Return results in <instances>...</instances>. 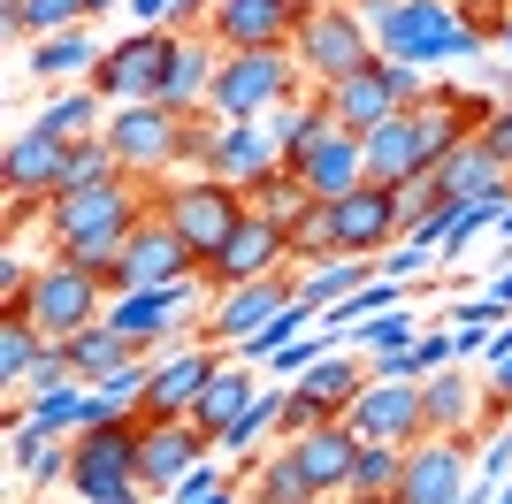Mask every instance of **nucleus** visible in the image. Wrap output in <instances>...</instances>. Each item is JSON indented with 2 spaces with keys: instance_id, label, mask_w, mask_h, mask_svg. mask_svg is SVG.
<instances>
[{
  "instance_id": "1",
  "label": "nucleus",
  "mask_w": 512,
  "mask_h": 504,
  "mask_svg": "<svg viewBox=\"0 0 512 504\" xmlns=\"http://www.w3.org/2000/svg\"><path fill=\"white\" fill-rule=\"evenodd\" d=\"M153 214V184H92V191H54L39 207V230H46V260H77V268L107 275L115 252L130 245V230Z\"/></svg>"
},
{
  "instance_id": "2",
  "label": "nucleus",
  "mask_w": 512,
  "mask_h": 504,
  "mask_svg": "<svg viewBox=\"0 0 512 504\" xmlns=\"http://www.w3.org/2000/svg\"><path fill=\"white\" fill-rule=\"evenodd\" d=\"M375 54L383 62H413V69H436V62H474V54H490L497 31L490 23L467 16V0H383L375 16Z\"/></svg>"
},
{
  "instance_id": "3",
  "label": "nucleus",
  "mask_w": 512,
  "mask_h": 504,
  "mask_svg": "<svg viewBox=\"0 0 512 504\" xmlns=\"http://www.w3.org/2000/svg\"><path fill=\"white\" fill-rule=\"evenodd\" d=\"M291 62H299L306 92H337L344 77H360L375 62V31H367L360 8L344 0H306L299 31H291Z\"/></svg>"
},
{
  "instance_id": "4",
  "label": "nucleus",
  "mask_w": 512,
  "mask_h": 504,
  "mask_svg": "<svg viewBox=\"0 0 512 504\" xmlns=\"http://www.w3.org/2000/svg\"><path fill=\"white\" fill-rule=\"evenodd\" d=\"M153 214H161V222L184 237V252L207 268L214 252L245 230L253 207H245V191L222 184V176H169V184H153Z\"/></svg>"
},
{
  "instance_id": "5",
  "label": "nucleus",
  "mask_w": 512,
  "mask_h": 504,
  "mask_svg": "<svg viewBox=\"0 0 512 504\" xmlns=\"http://www.w3.org/2000/svg\"><path fill=\"white\" fill-rule=\"evenodd\" d=\"M100 138L115 146V161H123L130 184H169V176H184V115L161 107V100L115 107Z\"/></svg>"
},
{
  "instance_id": "6",
  "label": "nucleus",
  "mask_w": 512,
  "mask_h": 504,
  "mask_svg": "<svg viewBox=\"0 0 512 504\" xmlns=\"http://www.w3.org/2000/svg\"><path fill=\"white\" fill-rule=\"evenodd\" d=\"M299 92H306V77H299V62H291V46H268V54H222L207 107L222 123H260L268 107L299 100Z\"/></svg>"
},
{
  "instance_id": "7",
  "label": "nucleus",
  "mask_w": 512,
  "mask_h": 504,
  "mask_svg": "<svg viewBox=\"0 0 512 504\" xmlns=\"http://www.w3.org/2000/svg\"><path fill=\"white\" fill-rule=\"evenodd\" d=\"M138 428H146V420H123V428H77L69 497H77V504H146V482H138Z\"/></svg>"
},
{
  "instance_id": "8",
  "label": "nucleus",
  "mask_w": 512,
  "mask_h": 504,
  "mask_svg": "<svg viewBox=\"0 0 512 504\" xmlns=\"http://www.w3.org/2000/svg\"><path fill=\"white\" fill-rule=\"evenodd\" d=\"M16 314H31V329L46 344H69L77 329L107 321V275L77 268V260H39V283H31V298H23Z\"/></svg>"
},
{
  "instance_id": "9",
  "label": "nucleus",
  "mask_w": 512,
  "mask_h": 504,
  "mask_svg": "<svg viewBox=\"0 0 512 504\" xmlns=\"http://www.w3.org/2000/svg\"><path fill=\"white\" fill-rule=\"evenodd\" d=\"M192 306H214L199 275L153 283V291H115L107 298V329H123L138 352H169V344H184V314H192Z\"/></svg>"
},
{
  "instance_id": "10",
  "label": "nucleus",
  "mask_w": 512,
  "mask_h": 504,
  "mask_svg": "<svg viewBox=\"0 0 512 504\" xmlns=\"http://www.w3.org/2000/svg\"><path fill=\"white\" fill-rule=\"evenodd\" d=\"M482 443H490V428H474V436H421L406 451V474H398V504H467Z\"/></svg>"
},
{
  "instance_id": "11",
  "label": "nucleus",
  "mask_w": 512,
  "mask_h": 504,
  "mask_svg": "<svg viewBox=\"0 0 512 504\" xmlns=\"http://www.w3.org/2000/svg\"><path fill=\"white\" fill-rule=\"evenodd\" d=\"M169 62H176V31H123V39H107L100 69H92V92H100L107 107L161 100Z\"/></svg>"
},
{
  "instance_id": "12",
  "label": "nucleus",
  "mask_w": 512,
  "mask_h": 504,
  "mask_svg": "<svg viewBox=\"0 0 512 504\" xmlns=\"http://www.w3.org/2000/svg\"><path fill=\"white\" fill-rule=\"evenodd\" d=\"M283 268H291V230L268 214H245V230L199 268V283H207V298H222V291H245V283H268Z\"/></svg>"
},
{
  "instance_id": "13",
  "label": "nucleus",
  "mask_w": 512,
  "mask_h": 504,
  "mask_svg": "<svg viewBox=\"0 0 512 504\" xmlns=\"http://www.w3.org/2000/svg\"><path fill=\"white\" fill-rule=\"evenodd\" d=\"M214 367H222V352H214L207 336H184V344H169V352H153V382H146L138 420H192V405L214 382Z\"/></svg>"
},
{
  "instance_id": "14",
  "label": "nucleus",
  "mask_w": 512,
  "mask_h": 504,
  "mask_svg": "<svg viewBox=\"0 0 512 504\" xmlns=\"http://www.w3.org/2000/svg\"><path fill=\"white\" fill-rule=\"evenodd\" d=\"M344 420H352V436L360 443H421L428 420H421V382L413 375H367V390L352 405H344Z\"/></svg>"
},
{
  "instance_id": "15",
  "label": "nucleus",
  "mask_w": 512,
  "mask_h": 504,
  "mask_svg": "<svg viewBox=\"0 0 512 504\" xmlns=\"http://www.w3.org/2000/svg\"><path fill=\"white\" fill-rule=\"evenodd\" d=\"M184 275H199V260L184 252V237H176L161 214H146V222L130 230V245L115 252V268H107V298L115 291H153V283H184Z\"/></svg>"
},
{
  "instance_id": "16",
  "label": "nucleus",
  "mask_w": 512,
  "mask_h": 504,
  "mask_svg": "<svg viewBox=\"0 0 512 504\" xmlns=\"http://www.w3.org/2000/svg\"><path fill=\"white\" fill-rule=\"evenodd\" d=\"M299 16H306V0H214L207 39L222 54H268V46H291Z\"/></svg>"
},
{
  "instance_id": "17",
  "label": "nucleus",
  "mask_w": 512,
  "mask_h": 504,
  "mask_svg": "<svg viewBox=\"0 0 512 504\" xmlns=\"http://www.w3.org/2000/svg\"><path fill=\"white\" fill-rule=\"evenodd\" d=\"M467 367H474V359H451V367L421 375V420H428V436H474L482 413H497L490 382L467 375Z\"/></svg>"
},
{
  "instance_id": "18",
  "label": "nucleus",
  "mask_w": 512,
  "mask_h": 504,
  "mask_svg": "<svg viewBox=\"0 0 512 504\" xmlns=\"http://www.w3.org/2000/svg\"><path fill=\"white\" fill-rule=\"evenodd\" d=\"M214 459V436L199 428V420H146L138 428V482L161 497V489H176L192 466Z\"/></svg>"
},
{
  "instance_id": "19",
  "label": "nucleus",
  "mask_w": 512,
  "mask_h": 504,
  "mask_svg": "<svg viewBox=\"0 0 512 504\" xmlns=\"http://www.w3.org/2000/svg\"><path fill=\"white\" fill-rule=\"evenodd\" d=\"M329 222H337V252H367V260L406 237V214H398V191L390 184H360L344 199H329Z\"/></svg>"
},
{
  "instance_id": "20",
  "label": "nucleus",
  "mask_w": 512,
  "mask_h": 504,
  "mask_svg": "<svg viewBox=\"0 0 512 504\" xmlns=\"http://www.w3.org/2000/svg\"><path fill=\"white\" fill-rule=\"evenodd\" d=\"M62 184H69V146H62V138H46L39 123L16 130V138H8V153H0V191H8V199L46 207Z\"/></svg>"
},
{
  "instance_id": "21",
  "label": "nucleus",
  "mask_w": 512,
  "mask_h": 504,
  "mask_svg": "<svg viewBox=\"0 0 512 504\" xmlns=\"http://www.w3.org/2000/svg\"><path fill=\"white\" fill-rule=\"evenodd\" d=\"M291 298H299V291H291V268L268 275V283H245V291H222V298H214V314L199 321V336H207L214 352H237V344H245L253 329H268Z\"/></svg>"
},
{
  "instance_id": "22",
  "label": "nucleus",
  "mask_w": 512,
  "mask_h": 504,
  "mask_svg": "<svg viewBox=\"0 0 512 504\" xmlns=\"http://www.w3.org/2000/svg\"><path fill=\"white\" fill-rule=\"evenodd\" d=\"M360 153H367V184H390V191L436 168V153H428V130H421V115H413V107H398L390 123H375V130L360 138Z\"/></svg>"
},
{
  "instance_id": "23",
  "label": "nucleus",
  "mask_w": 512,
  "mask_h": 504,
  "mask_svg": "<svg viewBox=\"0 0 512 504\" xmlns=\"http://www.w3.org/2000/svg\"><path fill=\"white\" fill-rule=\"evenodd\" d=\"M291 168H299V184L314 191V199H344V191H360V184H367L360 130H321V138H314Z\"/></svg>"
},
{
  "instance_id": "24",
  "label": "nucleus",
  "mask_w": 512,
  "mask_h": 504,
  "mask_svg": "<svg viewBox=\"0 0 512 504\" xmlns=\"http://www.w3.org/2000/svg\"><path fill=\"white\" fill-rule=\"evenodd\" d=\"M436 176H444L451 199H482V207H497V214L512 207V168L482 146V130H474V138H459V146L436 161Z\"/></svg>"
},
{
  "instance_id": "25",
  "label": "nucleus",
  "mask_w": 512,
  "mask_h": 504,
  "mask_svg": "<svg viewBox=\"0 0 512 504\" xmlns=\"http://www.w3.org/2000/svg\"><path fill=\"white\" fill-rule=\"evenodd\" d=\"M291 459L306 466V482H314L321 504H337L344 482H352V459H360V436H352V420H329L314 436H291Z\"/></svg>"
},
{
  "instance_id": "26",
  "label": "nucleus",
  "mask_w": 512,
  "mask_h": 504,
  "mask_svg": "<svg viewBox=\"0 0 512 504\" xmlns=\"http://www.w3.org/2000/svg\"><path fill=\"white\" fill-rule=\"evenodd\" d=\"M276 168H291V161H283V146H276V130H268V123H222V146H214L207 176L253 191L260 176H276Z\"/></svg>"
},
{
  "instance_id": "27",
  "label": "nucleus",
  "mask_w": 512,
  "mask_h": 504,
  "mask_svg": "<svg viewBox=\"0 0 512 504\" xmlns=\"http://www.w3.org/2000/svg\"><path fill=\"white\" fill-rule=\"evenodd\" d=\"M321 100H329V115H337V130H360V138H367L375 123H390V115H398V92H390L383 54H375L360 77H344L337 92H321Z\"/></svg>"
},
{
  "instance_id": "28",
  "label": "nucleus",
  "mask_w": 512,
  "mask_h": 504,
  "mask_svg": "<svg viewBox=\"0 0 512 504\" xmlns=\"http://www.w3.org/2000/svg\"><path fill=\"white\" fill-rule=\"evenodd\" d=\"M214 69H222V46H214L207 31H176V62H169V84H161V107H176V115L207 107Z\"/></svg>"
},
{
  "instance_id": "29",
  "label": "nucleus",
  "mask_w": 512,
  "mask_h": 504,
  "mask_svg": "<svg viewBox=\"0 0 512 504\" xmlns=\"http://www.w3.org/2000/svg\"><path fill=\"white\" fill-rule=\"evenodd\" d=\"M107 46L92 39V23H77V31H54V39H31V77L39 84H92V69H100Z\"/></svg>"
},
{
  "instance_id": "30",
  "label": "nucleus",
  "mask_w": 512,
  "mask_h": 504,
  "mask_svg": "<svg viewBox=\"0 0 512 504\" xmlns=\"http://www.w3.org/2000/svg\"><path fill=\"white\" fill-rule=\"evenodd\" d=\"M260 398V367H245V359H222V367H214V382H207V390H199V405H192V420H199V428H207V436L214 443H222V428H230V420L237 413H245V405H253Z\"/></svg>"
},
{
  "instance_id": "31",
  "label": "nucleus",
  "mask_w": 512,
  "mask_h": 504,
  "mask_svg": "<svg viewBox=\"0 0 512 504\" xmlns=\"http://www.w3.org/2000/svg\"><path fill=\"white\" fill-rule=\"evenodd\" d=\"M107 115H115V107H107L92 84H62L31 123H39L46 138H62V146H85V138H100V130H107Z\"/></svg>"
},
{
  "instance_id": "32",
  "label": "nucleus",
  "mask_w": 512,
  "mask_h": 504,
  "mask_svg": "<svg viewBox=\"0 0 512 504\" xmlns=\"http://www.w3.org/2000/svg\"><path fill=\"white\" fill-rule=\"evenodd\" d=\"M375 283V260L367 252H329V260H314V268H291V291L306 298V306H337V298H352V291H367Z\"/></svg>"
},
{
  "instance_id": "33",
  "label": "nucleus",
  "mask_w": 512,
  "mask_h": 504,
  "mask_svg": "<svg viewBox=\"0 0 512 504\" xmlns=\"http://www.w3.org/2000/svg\"><path fill=\"white\" fill-rule=\"evenodd\" d=\"M62 359H69V375H77V382H107L115 367H130V359H146V352H138L123 329L92 321V329H77V336L62 344Z\"/></svg>"
},
{
  "instance_id": "34",
  "label": "nucleus",
  "mask_w": 512,
  "mask_h": 504,
  "mask_svg": "<svg viewBox=\"0 0 512 504\" xmlns=\"http://www.w3.org/2000/svg\"><path fill=\"white\" fill-rule=\"evenodd\" d=\"M92 23V0H0V31L8 39H54Z\"/></svg>"
},
{
  "instance_id": "35",
  "label": "nucleus",
  "mask_w": 512,
  "mask_h": 504,
  "mask_svg": "<svg viewBox=\"0 0 512 504\" xmlns=\"http://www.w3.org/2000/svg\"><path fill=\"white\" fill-rule=\"evenodd\" d=\"M85 398H92V382L46 390V398L16 405V413H8V428H31V436H77V428H85Z\"/></svg>"
},
{
  "instance_id": "36",
  "label": "nucleus",
  "mask_w": 512,
  "mask_h": 504,
  "mask_svg": "<svg viewBox=\"0 0 512 504\" xmlns=\"http://www.w3.org/2000/svg\"><path fill=\"white\" fill-rule=\"evenodd\" d=\"M283 390H291V382H260V398L245 405L230 428H222V443H214V451H230V459H253L260 443H268V428H283Z\"/></svg>"
},
{
  "instance_id": "37",
  "label": "nucleus",
  "mask_w": 512,
  "mask_h": 504,
  "mask_svg": "<svg viewBox=\"0 0 512 504\" xmlns=\"http://www.w3.org/2000/svg\"><path fill=\"white\" fill-rule=\"evenodd\" d=\"M245 504H321L314 482H306V466L291 459V443H283V451H268V459L253 466V489H245Z\"/></svg>"
},
{
  "instance_id": "38",
  "label": "nucleus",
  "mask_w": 512,
  "mask_h": 504,
  "mask_svg": "<svg viewBox=\"0 0 512 504\" xmlns=\"http://www.w3.org/2000/svg\"><path fill=\"white\" fill-rule=\"evenodd\" d=\"M398 474H406V443H360L352 482H344L337 504H352V497H398Z\"/></svg>"
},
{
  "instance_id": "39",
  "label": "nucleus",
  "mask_w": 512,
  "mask_h": 504,
  "mask_svg": "<svg viewBox=\"0 0 512 504\" xmlns=\"http://www.w3.org/2000/svg\"><path fill=\"white\" fill-rule=\"evenodd\" d=\"M299 390H314L321 405H337V413H344V405L367 390V359L360 352H329V359H314V367L299 375Z\"/></svg>"
},
{
  "instance_id": "40",
  "label": "nucleus",
  "mask_w": 512,
  "mask_h": 504,
  "mask_svg": "<svg viewBox=\"0 0 512 504\" xmlns=\"http://www.w3.org/2000/svg\"><path fill=\"white\" fill-rule=\"evenodd\" d=\"M46 336L31 329V314H0V382H8V398H23V375L39 367Z\"/></svg>"
},
{
  "instance_id": "41",
  "label": "nucleus",
  "mask_w": 512,
  "mask_h": 504,
  "mask_svg": "<svg viewBox=\"0 0 512 504\" xmlns=\"http://www.w3.org/2000/svg\"><path fill=\"white\" fill-rule=\"evenodd\" d=\"M413 336H421V314H406V306H390V314L360 321V329H344V352H360V359H383V352H406Z\"/></svg>"
},
{
  "instance_id": "42",
  "label": "nucleus",
  "mask_w": 512,
  "mask_h": 504,
  "mask_svg": "<svg viewBox=\"0 0 512 504\" xmlns=\"http://www.w3.org/2000/svg\"><path fill=\"white\" fill-rule=\"evenodd\" d=\"M245 207H253V214H268V222H283V230H291V222H299V214L314 207V191L299 184V168H276V176H260V184L245 191Z\"/></svg>"
},
{
  "instance_id": "43",
  "label": "nucleus",
  "mask_w": 512,
  "mask_h": 504,
  "mask_svg": "<svg viewBox=\"0 0 512 504\" xmlns=\"http://www.w3.org/2000/svg\"><path fill=\"white\" fill-rule=\"evenodd\" d=\"M329 252H337V222H329V199H314V207L291 222V268H314Z\"/></svg>"
},
{
  "instance_id": "44",
  "label": "nucleus",
  "mask_w": 512,
  "mask_h": 504,
  "mask_svg": "<svg viewBox=\"0 0 512 504\" xmlns=\"http://www.w3.org/2000/svg\"><path fill=\"white\" fill-rule=\"evenodd\" d=\"M329 352H344V344H337L329 329H306V336H291V344H283V352L268 359L260 375H276V382H299L306 367H314V359H329Z\"/></svg>"
},
{
  "instance_id": "45",
  "label": "nucleus",
  "mask_w": 512,
  "mask_h": 504,
  "mask_svg": "<svg viewBox=\"0 0 512 504\" xmlns=\"http://www.w3.org/2000/svg\"><path fill=\"white\" fill-rule=\"evenodd\" d=\"M428 268H444V252L421 245V237H398L390 252H375V275H383V283H413V275H428Z\"/></svg>"
},
{
  "instance_id": "46",
  "label": "nucleus",
  "mask_w": 512,
  "mask_h": 504,
  "mask_svg": "<svg viewBox=\"0 0 512 504\" xmlns=\"http://www.w3.org/2000/svg\"><path fill=\"white\" fill-rule=\"evenodd\" d=\"M214 146H222V115H214V107H192V115H184V176H207Z\"/></svg>"
},
{
  "instance_id": "47",
  "label": "nucleus",
  "mask_w": 512,
  "mask_h": 504,
  "mask_svg": "<svg viewBox=\"0 0 512 504\" xmlns=\"http://www.w3.org/2000/svg\"><path fill=\"white\" fill-rule=\"evenodd\" d=\"M329 420H344L337 405H321L314 390H299V382H291V390H283V428L276 436L291 443V436H314V428H329Z\"/></svg>"
},
{
  "instance_id": "48",
  "label": "nucleus",
  "mask_w": 512,
  "mask_h": 504,
  "mask_svg": "<svg viewBox=\"0 0 512 504\" xmlns=\"http://www.w3.org/2000/svg\"><path fill=\"white\" fill-rule=\"evenodd\" d=\"M444 321H451V329H482V336H490V329H505V321H512V306L497 291H482V298H459Z\"/></svg>"
},
{
  "instance_id": "49",
  "label": "nucleus",
  "mask_w": 512,
  "mask_h": 504,
  "mask_svg": "<svg viewBox=\"0 0 512 504\" xmlns=\"http://www.w3.org/2000/svg\"><path fill=\"white\" fill-rule=\"evenodd\" d=\"M31 283H39V268L23 252H0V314H16L23 298H31Z\"/></svg>"
},
{
  "instance_id": "50",
  "label": "nucleus",
  "mask_w": 512,
  "mask_h": 504,
  "mask_svg": "<svg viewBox=\"0 0 512 504\" xmlns=\"http://www.w3.org/2000/svg\"><path fill=\"white\" fill-rule=\"evenodd\" d=\"M69 359H62V344H46L39 352V367H31V375H23V390H31V398H46V390H69Z\"/></svg>"
},
{
  "instance_id": "51",
  "label": "nucleus",
  "mask_w": 512,
  "mask_h": 504,
  "mask_svg": "<svg viewBox=\"0 0 512 504\" xmlns=\"http://www.w3.org/2000/svg\"><path fill=\"white\" fill-rule=\"evenodd\" d=\"M130 31H176V0H130Z\"/></svg>"
},
{
  "instance_id": "52",
  "label": "nucleus",
  "mask_w": 512,
  "mask_h": 504,
  "mask_svg": "<svg viewBox=\"0 0 512 504\" xmlns=\"http://www.w3.org/2000/svg\"><path fill=\"white\" fill-rule=\"evenodd\" d=\"M123 420H138L123 398H107V390H92V398H85V428H123Z\"/></svg>"
},
{
  "instance_id": "53",
  "label": "nucleus",
  "mask_w": 512,
  "mask_h": 504,
  "mask_svg": "<svg viewBox=\"0 0 512 504\" xmlns=\"http://www.w3.org/2000/svg\"><path fill=\"white\" fill-rule=\"evenodd\" d=\"M482 146H490V153H497V161H505V168H512V100H505V107H497L490 123H482Z\"/></svg>"
},
{
  "instance_id": "54",
  "label": "nucleus",
  "mask_w": 512,
  "mask_h": 504,
  "mask_svg": "<svg viewBox=\"0 0 512 504\" xmlns=\"http://www.w3.org/2000/svg\"><path fill=\"white\" fill-rule=\"evenodd\" d=\"M214 482H222V466H214V459H207V466H192V474H184V482H176V489H169V497H176V504H184V497H207V489H214Z\"/></svg>"
},
{
  "instance_id": "55",
  "label": "nucleus",
  "mask_w": 512,
  "mask_h": 504,
  "mask_svg": "<svg viewBox=\"0 0 512 504\" xmlns=\"http://www.w3.org/2000/svg\"><path fill=\"white\" fill-rule=\"evenodd\" d=\"M482 367H490V375H497V367H512V321H505V329H490V344H482Z\"/></svg>"
},
{
  "instance_id": "56",
  "label": "nucleus",
  "mask_w": 512,
  "mask_h": 504,
  "mask_svg": "<svg viewBox=\"0 0 512 504\" xmlns=\"http://www.w3.org/2000/svg\"><path fill=\"white\" fill-rule=\"evenodd\" d=\"M184 504H245V489H237V482H230V474H222V482H214V489H207V497H184Z\"/></svg>"
},
{
  "instance_id": "57",
  "label": "nucleus",
  "mask_w": 512,
  "mask_h": 504,
  "mask_svg": "<svg viewBox=\"0 0 512 504\" xmlns=\"http://www.w3.org/2000/svg\"><path fill=\"white\" fill-rule=\"evenodd\" d=\"M490 291H497V298L512 306V268H497V283H490Z\"/></svg>"
},
{
  "instance_id": "58",
  "label": "nucleus",
  "mask_w": 512,
  "mask_h": 504,
  "mask_svg": "<svg viewBox=\"0 0 512 504\" xmlns=\"http://www.w3.org/2000/svg\"><path fill=\"white\" fill-rule=\"evenodd\" d=\"M497 54H512V16H505V23H497Z\"/></svg>"
},
{
  "instance_id": "59",
  "label": "nucleus",
  "mask_w": 512,
  "mask_h": 504,
  "mask_svg": "<svg viewBox=\"0 0 512 504\" xmlns=\"http://www.w3.org/2000/svg\"><path fill=\"white\" fill-rule=\"evenodd\" d=\"M490 230H497V237H505V245H512V207H505V214H497V222H490Z\"/></svg>"
},
{
  "instance_id": "60",
  "label": "nucleus",
  "mask_w": 512,
  "mask_h": 504,
  "mask_svg": "<svg viewBox=\"0 0 512 504\" xmlns=\"http://www.w3.org/2000/svg\"><path fill=\"white\" fill-rule=\"evenodd\" d=\"M115 8H130V0H92V16H115Z\"/></svg>"
},
{
  "instance_id": "61",
  "label": "nucleus",
  "mask_w": 512,
  "mask_h": 504,
  "mask_svg": "<svg viewBox=\"0 0 512 504\" xmlns=\"http://www.w3.org/2000/svg\"><path fill=\"white\" fill-rule=\"evenodd\" d=\"M490 504H512V474H505V482H497V497Z\"/></svg>"
},
{
  "instance_id": "62",
  "label": "nucleus",
  "mask_w": 512,
  "mask_h": 504,
  "mask_svg": "<svg viewBox=\"0 0 512 504\" xmlns=\"http://www.w3.org/2000/svg\"><path fill=\"white\" fill-rule=\"evenodd\" d=\"M344 8H360V16H375V8H383V0H344Z\"/></svg>"
},
{
  "instance_id": "63",
  "label": "nucleus",
  "mask_w": 512,
  "mask_h": 504,
  "mask_svg": "<svg viewBox=\"0 0 512 504\" xmlns=\"http://www.w3.org/2000/svg\"><path fill=\"white\" fill-rule=\"evenodd\" d=\"M352 504H398V497H352Z\"/></svg>"
}]
</instances>
